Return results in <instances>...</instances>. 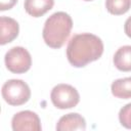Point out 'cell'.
Listing matches in <instances>:
<instances>
[{
    "instance_id": "cell-4",
    "label": "cell",
    "mask_w": 131,
    "mask_h": 131,
    "mask_svg": "<svg viewBox=\"0 0 131 131\" xmlns=\"http://www.w3.org/2000/svg\"><path fill=\"white\" fill-rule=\"evenodd\" d=\"M4 62L9 72L13 74H24L31 69L32 57L26 48L15 46L5 53Z\"/></svg>"
},
{
    "instance_id": "cell-5",
    "label": "cell",
    "mask_w": 131,
    "mask_h": 131,
    "mask_svg": "<svg viewBox=\"0 0 131 131\" xmlns=\"http://www.w3.org/2000/svg\"><path fill=\"white\" fill-rule=\"evenodd\" d=\"M50 99L53 105L60 110L75 107L80 101L78 90L69 84H57L50 93Z\"/></svg>"
},
{
    "instance_id": "cell-10",
    "label": "cell",
    "mask_w": 131,
    "mask_h": 131,
    "mask_svg": "<svg viewBox=\"0 0 131 131\" xmlns=\"http://www.w3.org/2000/svg\"><path fill=\"white\" fill-rule=\"evenodd\" d=\"M115 67L121 72H131V45L120 47L113 58Z\"/></svg>"
},
{
    "instance_id": "cell-11",
    "label": "cell",
    "mask_w": 131,
    "mask_h": 131,
    "mask_svg": "<svg viewBox=\"0 0 131 131\" xmlns=\"http://www.w3.org/2000/svg\"><path fill=\"white\" fill-rule=\"evenodd\" d=\"M112 94L121 99L131 98V77L115 80L111 85Z\"/></svg>"
},
{
    "instance_id": "cell-2",
    "label": "cell",
    "mask_w": 131,
    "mask_h": 131,
    "mask_svg": "<svg viewBox=\"0 0 131 131\" xmlns=\"http://www.w3.org/2000/svg\"><path fill=\"white\" fill-rule=\"evenodd\" d=\"M72 28L73 20L68 13L57 11L51 14L46 19L42 31V37L45 44L53 49L62 47L70 37Z\"/></svg>"
},
{
    "instance_id": "cell-7",
    "label": "cell",
    "mask_w": 131,
    "mask_h": 131,
    "mask_svg": "<svg viewBox=\"0 0 131 131\" xmlns=\"http://www.w3.org/2000/svg\"><path fill=\"white\" fill-rule=\"evenodd\" d=\"M19 32L18 23L11 17L1 16L0 17V44L5 45L7 43L12 42L17 36Z\"/></svg>"
},
{
    "instance_id": "cell-3",
    "label": "cell",
    "mask_w": 131,
    "mask_h": 131,
    "mask_svg": "<svg viewBox=\"0 0 131 131\" xmlns=\"http://www.w3.org/2000/svg\"><path fill=\"white\" fill-rule=\"evenodd\" d=\"M1 93L5 102L13 106L25 104L31 98V89L29 85L19 79L6 81L2 86Z\"/></svg>"
},
{
    "instance_id": "cell-1",
    "label": "cell",
    "mask_w": 131,
    "mask_h": 131,
    "mask_svg": "<svg viewBox=\"0 0 131 131\" xmlns=\"http://www.w3.org/2000/svg\"><path fill=\"white\" fill-rule=\"evenodd\" d=\"M103 43L99 37L90 33L74 35L68 43L67 57L75 68H83L101 57Z\"/></svg>"
},
{
    "instance_id": "cell-14",
    "label": "cell",
    "mask_w": 131,
    "mask_h": 131,
    "mask_svg": "<svg viewBox=\"0 0 131 131\" xmlns=\"http://www.w3.org/2000/svg\"><path fill=\"white\" fill-rule=\"evenodd\" d=\"M16 2L17 0H0V10L4 11L11 9L16 4Z\"/></svg>"
},
{
    "instance_id": "cell-13",
    "label": "cell",
    "mask_w": 131,
    "mask_h": 131,
    "mask_svg": "<svg viewBox=\"0 0 131 131\" xmlns=\"http://www.w3.org/2000/svg\"><path fill=\"white\" fill-rule=\"evenodd\" d=\"M119 121L127 129H131V102L124 105L119 112Z\"/></svg>"
},
{
    "instance_id": "cell-9",
    "label": "cell",
    "mask_w": 131,
    "mask_h": 131,
    "mask_svg": "<svg viewBox=\"0 0 131 131\" xmlns=\"http://www.w3.org/2000/svg\"><path fill=\"white\" fill-rule=\"evenodd\" d=\"M54 0H25L24 7L28 14L33 17H40L52 9Z\"/></svg>"
},
{
    "instance_id": "cell-6",
    "label": "cell",
    "mask_w": 131,
    "mask_h": 131,
    "mask_svg": "<svg viewBox=\"0 0 131 131\" xmlns=\"http://www.w3.org/2000/svg\"><path fill=\"white\" fill-rule=\"evenodd\" d=\"M13 131H40L42 129L38 115L32 111L16 113L11 119Z\"/></svg>"
},
{
    "instance_id": "cell-16",
    "label": "cell",
    "mask_w": 131,
    "mask_h": 131,
    "mask_svg": "<svg viewBox=\"0 0 131 131\" xmlns=\"http://www.w3.org/2000/svg\"><path fill=\"white\" fill-rule=\"evenodd\" d=\"M84 1H93V0H84Z\"/></svg>"
},
{
    "instance_id": "cell-15",
    "label": "cell",
    "mask_w": 131,
    "mask_h": 131,
    "mask_svg": "<svg viewBox=\"0 0 131 131\" xmlns=\"http://www.w3.org/2000/svg\"><path fill=\"white\" fill-rule=\"evenodd\" d=\"M124 31H125V34L131 38V16H129L126 21H125V25H124Z\"/></svg>"
},
{
    "instance_id": "cell-12",
    "label": "cell",
    "mask_w": 131,
    "mask_h": 131,
    "mask_svg": "<svg viewBox=\"0 0 131 131\" xmlns=\"http://www.w3.org/2000/svg\"><path fill=\"white\" fill-rule=\"evenodd\" d=\"M105 8L111 14L121 15L131 8V0H105Z\"/></svg>"
},
{
    "instance_id": "cell-8",
    "label": "cell",
    "mask_w": 131,
    "mask_h": 131,
    "mask_svg": "<svg viewBox=\"0 0 131 131\" xmlns=\"http://www.w3.org/2000/svg\"><path fill=\"white\" fill-rule=\"evenodd\" d=\"M57 131H68V130H85L86 129V121L85 119L77 114V113H70L62 116L57 124H56Z\"/></svg>"
}]
</instances>
